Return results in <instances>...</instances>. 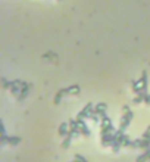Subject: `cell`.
<instances>
[{
  "instance_id": "cell-8",
  "label": "cell",
  "mask_w": 150,
  "mask_h": 162,
  "mask_svg": "<svg viewBox=\"0 0 150 162\" xmlns=\"http://www.w3.org/2000/svg\"><path fill=\"white\" fill-rule=\"evenodd\" d=\"M93 111H94L97 115H102V114H105V112L108 111V105H106V103H97Z\"/></svg>"
},
{
  "instance_id": "cell-2",
  "label": "cell",
  "mask_w": 150,
  "mask_h": 162,
  "mask_svg": "<svg viewBox=\"0 0 150 162\" xmlns=\"http://www.w3.org/2000/svg\"><path fill=\"white\" fill-rule=\"evenodd\" d=\"M132 118H134V112L132 111H125L124 112V116H122V119H121V125H119V128H122L124 131L128 128V125L131 124V121H132Z\"/></svg>"
},
{
  "instance_id": "cell-7",
  "label": "cell",
  "mask_w": 150,
  "mask_h": 162,
  "mask_svg": "<svg viewBox=\"0 0 150 162\" xmlns=\"http://www.w3.org/2000/svg\"><path fill=\"white\" fill-rule=\"evenodd\" d=\"M140 83H141V90H143V93H147V71H143V72H141Z\"/></svg>"
},
{
  "instance_id": "cell-22",
  "label": "cell",
  "mask_w": 150,
  "mask_h": 162,
  "mask_svg": "<svg viewBox=\"0 0 150 162\" xmlns=\"http://www.w3.org/2000/svg\"><path fill=\"white\" fill-rule=\"evenodd\" d=\"M143 103H146V105H150V95H149V93L144 96V102H143Z\"/></svg>"
},
{
  "instance_id": "cell-21",
  "label": "cell",
  "mask_w": 150,
  "mask_h": 162,
  "mask_svg": "<svg viewBox=\"0 0 150 162\" xmlns=\"http://www.w3.org/2000/svg\"><path fill=\"white\" fill-rule=\"evenodd\" d=\"M74 159H77V161H87V158H85V156H82V155H75Z\"/></svg>"
},
{
  "instance_id": "cell-15",
  "label": "cell",
  "mask_w": 150,
  "mask_h": 162,
  "mask_svg": "<svg viewBox=\"0 0 150 162\" xmlns=\"http://www.w3.org/2000/svg\"><path fill=\"white\" fill-rule=\"evenodd\" d=\"M150 148V139H143L141 137V143H140V149L141 150H146V149Z\"/></svg>"
},
{
  "instance_id": "cell-4",
  "label": "cell",
  "mask_w": 150,
  "mask_h": 162,
  "mask_svg": "<svg viewBox=\"0 0 150 162\" xmlns=\"http://www.w3.org/2000/svg\"><path fill=\"white\" fill-rule=\"evenodd\" d=\"M116 140V134L115 133H108V134L102 136V146L106 148V146H112V143Z\"/></svg>"
},
{
  "instance_id": "cell-16",
  "label": "cell",
  "mask_w": 150,
  "mask_h": 162,
  "mask_svg": "<svg viewBox=\"0 0 150 162\" xmlns=\"http://www.w3.org/2000/svg\"><path fill=\"white\" fill-rule=\"evenodd\" d=\"M110 148H112V150H113V152H119V149L122 148V143L119 142V140H115V142L112 143V146H110Z\"/></svg>"
},
{
  "instance_id": "cell-13",
  "label": "cell",
  "mask_w": 150,
  "mask_h": 162,
  "mask_svg": "<svg viewBox=\"0 0 150 162\" xmlns=\"http://www.w3.org/2000/svg\"><path fill=\"white\" fill-rule=\"evenodd\" d=\"M80 130H81V134L84 136V137H89L91 133H90V128H89V125L85 124V122L82 121L81 124H80Z\"/></svg>"
},
{
  "instance_id": "cell-11",
  "label": "cell",
  "mask_w": 150,
  "mask_h": 162,
  "mask_svg": "<svg viewBox=\"0 0 150 162\" xmlns=\"http://www.w3.org/2000/svg\"><path fill=\"white\" fill-rule=\"evenodd\" d=\"M21 142H22V139L19 136H12V137L7 139V144H10V146H18Z\"/></svg>"
},
{
  "instance_id": "cell-6",
  "label": "cell",
  "mask_w": 150,
  "mask_h": 162,
  "mask_svg": "<svg viewBox=\"0 0 150 162\" xmlns=\"http://www.w3.org/2000/svg\"><path fill=\"white\" fill-rule=\"evenodd\" d=\"M68 131H69V124L68 122H62L61 125H59L57 134H59V137H65V136L68 134Z\"/></svg>"
},
{
  "instance_id": "cell-1",
  "label": "cell",
  "mask_w": 150,
  "mask_h": 162,
  "mask_svg": "<svg viewBox=\"0 0 150 162\" xmlns=\"http://www.w3.org/2000/svg\"><path fill=\"white\" fill-rule=\"evenodd\" d=\"M93 109H94V105H93L91 102H90V103H87V105H85V106H84V108H82L81 111L78 112V115H77V121L81 124V122L84 121L85 118H89V116H90V114L93 112Z\"/></svg>"
},
{
  "instance_id": "cell-17",
  "label": "cell",
  "mask_w": 150,
  "mask_h": 162,
  "mask_svg": "<svg viewBox=\"0 0 150 162\" xmlns=\"http://www.w3.org/2000/svg\"><path fill=\"white\" fill-rule=\"evenodd\" d=\"M2 86H3V88H10V86H12V83L9 80H6L5 77L2 78Z\"/></svg>"
},
{
  "instance_id": "cell-12",
  "label": "cell",
  "mask_w": 150,
  "mask_h": 162,
  "mask_svg": "<svg viewBox=\"0 0 150 162\" xmlns=\"http://www.w3.org/2000/svg\"><path fill=\"white\" fill-rule=\"evenodd\" d=\"M150 159V148L146 149L140 156H137V162H143V161H149Z\"/></svg>"
},
{
  "instance_id": "cell-23",
  "label": "cell",
  "mask_w": 150,
  "mask_h": 162,
  "mask_svg": "<svg viewBox=\"0 0 150 162\" xmlns=\"http://www.w3.org/2000/svg\"><path fill=\"white\" fill-rule=\"evenodd\" d=\"M122 111H124V112H125V111H130V106H128V105H125V106L122 108Z\"/></svg>"
},
{
  "instance_id": "cell-5",
  "label": "cell",
  "mask_w": 150,
  "mask_h": 162,
  "mask_svg": "<svg viewBox=\"0 0 150 162\" xmlns=\"http://www.w3.org/2000/svg\"><path fill=\"white\" fill-rule=\"evenodd\" d=\"M74 137H75L74 131H72V130H69L68 134L63 137V142H62V148H63V149H68L69 146H71V142H72V139H74Z\"/></svg>"
},
{
  "instance_id": "cell-18",
  "label": "cell",
  "mask_w": 150,
  "mask_h": 162,
  "mask_svg": "<svg viewBox=\"0 0 150 162\" xmlns=\"http://www.w3.org/2000/svg\"><path fill=\"white\" fill-rule=\"evenodd\" d=\"M43 58H46V59H52V61H55L56 59V55L53 52H47V53L43 55Z\"/></svg>"
},
{
  "instance_id": "cell-19",
  "label": "cell",
  "mask_w": 150,
  "mask_h": 162,
  "mask_svg": "<svg viewBox=\"0 0 150 162\" xmlns=\"http://www.w3.org/2000/svg\"><path fill=\"white\" fill-rule=\"evenodd\" d=\"M138 84H141L140 80H131V87H132V91H136L138 88Z\"/></svg>"
},
{
  "instance_id": "cell-10",
  "label": "cell",
  "mask_w": 150,
  "mask_h": 162,
  "mask_svg": "<svg viewBox=\"0 0 150 162\" xmlns=\"http://www.w3.org/2000/svg\"><path fill=\"white\" fill-rule=\"evenodd\" d=\"M66 90H68V95H80V91H81V87L78 86V84H74V86H69V87H66Z\"/></svg>"
},
{
  "instance_id": "cell-20",
  "label": "cell",
  "mask_w": 150,
  "mask_h": 162,
  "mask_svg": "<svg viewBox=\"0 0 150 162\" xmlns=\"http://www.w3.org/2000/svg\"><path fill=\"white\" fill-rule=\"evenodd\" d=\"M141 137H143V139H150V125L147 127V130L143 133V136H141Z\"/></svg>"
},
{
  "instance_id": "cell-14",
  "label": "cell",
  "mask_w": 150,
  "mask_h": 162,
  "mask_svg": "<svg viewBox=\"0 0 150 162\" xmlns=\"http://www.w3.org/2000/svg\"><path fill=\"white\" fill-rule=\"evenodd\" d=\"M9 90H10V93H12L14 96H18V95H19V91H21V86L18 84V83H14V84L10 86Z\"/></svg>"
},
{
  "instance_id": "cell-9",
  "label": "cell",
  "mask_w": 150,
  "mask_h": 162,
  "mask_svg": "<svg viewBox=\"0 0 150 162\" xmlns=\"http://www.w3.org/2000/svg\"><path fill=\"white\" fill-rule=\"evenodd\" d=\"M65 95H68V90H66V87H65V88H61V90L56 93V96H55V103H56V105H59V103H61L62 97H63Z\"/></svg>"
},
{
  "instance_id": "cell-3",
  "label": "cell",
  "mask_w": 150,
  "mask_h": 162,
  "mask_svg": "<svg viewBox=\"0 0 150 162\" xmlns=\"http://www.w3.org/2000/svg\"><path fill=\"white\" fill-rule=\"evenodd\" d=\"M30 90H31V84H30V83H25V84L21 87L19 95L16 96V100H18V102H24L25 99H27L28 93H30Z\"/></svg>"
}]
</instances>
